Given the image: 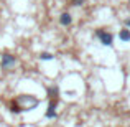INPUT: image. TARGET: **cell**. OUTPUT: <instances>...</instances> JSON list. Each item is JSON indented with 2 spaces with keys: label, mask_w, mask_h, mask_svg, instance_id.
I'll list each match as a JSON object with an SVG mask.
<instances>
[{
  "label": "cell",
  "mask_w": 130,
  "mask_h": 127,
  "mask_svg": "<svg viewBox=\"0 0 130 127\" xmlns=\"http://www.w3.org/2000/svg\"><path fill=\"white\" fill-rule=\"evenodd\" d=\"M95 38L99 40V43H101L102 46H112V45H114V35H112L110 32H107V30H104V28L95 30Z\"/></svg>",
  "instance_id": "6da1fadb"
},
{
  "label": "cell",
  "mask_w": 130,
  "mask_h": 127,
  "mask_svg": "<svg viewBox=\"0 0 130 127\" xmlns=\"http://www.w3.org/2000/svg\"><path fill=\"white\" fill-rule=\"evenodd\" d=\"M17 61H18V58H17L15 54H12V53H3L2 54V60H0V69L8 71L10 68H13L17 64Z\"/></svg>",
  "instance_id": "7a4b0ae2"
},
{
  "label": "cell",
  "mask_w": 130,
  "mask_h": 127,
  "mask_svg": "<svg viewBox=\"0 0 130 127\" xmlns=\"http://www.w3.org/2000/svg\"><path fill=\"white\" fill-rule=\"evenodd\" d=\"M46 119H56L58 117V99H50L48 102V109L44 112Z\"/></svg>",
  "instance_id": "3957f363"
},
{
  "label": "cell",
  "mask_w": 130,
  "mask_h": 127,
  "mask_svg": "<svg viewBox=\"0 0 130 127\" xmlns=\"http://www.w3.org/2000/svg\"><path fill=\"white\" fill-rule=\"evenodd\" d=\"M58 22H59L61 26H71L73 25V15L69 12H63L59 15V18H58Z\"/></svg>",
  "instance_id": "277c9868"
},
{
  "label": "cell",
  "mask_w": 130,
  "mask_h": 127,
  "mask_svg": "<svg viewBox=\"0 0 130 127\" xmlns=\"http://www.w3.org/2000/svg\"><path fill=\"white\" fill-rule=\"evenodd\" d=\"M8 109H10V112H12V114H20V112H23V107L20 106V102L17 101V99L10 101V104H8Z\"/></svg>",
  "instance_id": "5b68a950"
},
{
  "label": "cell",
  "mask_w": 130,
  "mask_h": 127,
  "mask_svg": "<svg viewBox=\"0 0 130 127\" xmlns=\"http://www.w3.org/2000/svg\"><path fill=\"white\" fill-rule=\"evenodd\" d=\"M119 38H120V41H124V43H128L130 41V30L128 28H122V30H119Z\"/></svg>",
  "instance_id": "8992f818"
},
{
  "label": "cell",
  "mask_w": 130,
  "mask_h": 127,
  "mask_svg": "<svg viewBox=\"0 0 130 127\" xmlns=\"http://www.w3.org/2000/svg\"><path fill=\"white\" fill-rule=\"evenodd\" d=\"M58 94H59V88L58 86H50L48 88V97L50 99H58Z\"/></svg>",
  "instance_id": "52a82bcc"
},
{
  "label": "cell",
  "mask_w": 130,
  "mask_h": 127,
  "mask_svg": "<svg viewBox=\"0 0 130 127\" xmlns=\"http://www.w3.org/2000/svg\"><path fill=\"white\" fill-rule=\"evenodd\" d=\"M38 58H40L41 61H53V60H54V54L50 53V51H41V53L38 54Z\"/></svg>",
  "instance_id": "ba28073f"
},
{
  "label": "cell",
  "mask_w": 130,
  "mask_h": 127,
  "mask_svg": "<svg viewBox=\"0 0 130 127\" xmlns=\"http://www.w3.org/2000/svg\"><path fill=\"white\" fill-rule=\"evenodd\" d=\"M69 2H71L73 7H83L84 3H86V0H69Z\"/></svg>",
  "instance_id": "9c48e42d"
},
{
  "label": "cell",
  "mask_w": 130,
  "mask_h": 127,
  "mask_svg": "<svg viewBox=\"0 0 130 127\" xmlns=\"http://www.w3.org/2000/svg\"><path fill=\"white\" fill-rule=\"evenodd\" d=\"M124 25H125V28H128V30H130V18L125 20V22H124Z\"/></svg>",
  "instance_id": "30bf717a"
}]
</instances>
